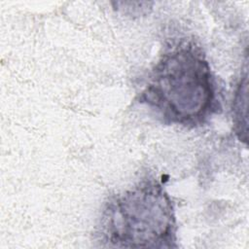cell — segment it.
Segmentation results:
<instances>
[{"mask_svg":"<svg viewBox=\"0 0 249 249\" xmlns=\"http://www.w3.org/2000/svg\"><path fill=\"white\" fill-rule=\"evenodd\" d=\"M167 124L201 125L217 110V93L210 65L194 42L168 48L152 70L140 95Z\"/></svg>","mask_w":249,"mask_h":249,"instance_id":"obj_1","label":"cell"},{"mask_svg":"<svg viewBox=\"0 0 249 249\" xmlns=\"http://www.w3.org/2000/svg\"><path fill=\"white\" fill-rule=\"evenodd\" d=\"M102 241L115 247H176L172 201L154 180L119 195L106 204L100 222Z\"/></svg>","mask_w":249,"mask_h":249,"instance_id":"obj_2","label":"cell"},{"mask_svg":"<svg viewBox=\"0 0 249 249\" xmlns=\"http://www.w3.org/2000/svg\"><path fill=\"white\" fill-rule=\"evenodd\" d=\"M247 76L239 83L232 104V121L235 133L240 140L247 139Z\"/></svg>","mask_w":249,"mask_h":249,"instance_id":"obj_3","label":"cell"}]
</instances>
